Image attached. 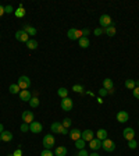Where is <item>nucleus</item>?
Masks as SVG:
<instances>
[{
    "instance_id": "obj_1",
    "label": "nucleus",
    "mask_w": 139,
    "mask_h": 156,
    "mask_svg": "<svg viewBox=\"0 0 139 156\" xmlns=\"http://www.w3.org/2000/svg\"><path fill=\"white\" fill-rule=\"evenodd\" d=\"M50 130H52V132H54V134H63V135H67L68 134V128H64L61 123H53V124L50 125Z\"/></svg>"
},
{
    "instance_id": "obj_2",
    "label": "nucleus",
    "mask_w": 139,
    "mask_h": 156,
    "mask_svg": "<svg viewBox=\"0 0 139 156\" xmlns=\"http://www.w3.org/2000/svg\"><path fill=\"white\" fill-rule=\"evenodd\" d=\"M67 36L71 40H80L81 38H82V31L75 29V28H70L68 29V32H67Z\"/></svg>"
},
{
    "instance_id": "obj_3",
    "label": "nucleus",
    "mask_w": 139,
    "mask_h": 156,
    "mask_svg": "<svg viewBox=\"0 0 139 156\" xmlns=\"http://www.w3.org/2000/svg\"><path fill=\"white\" fill-rule=\"evenodd\" d=\"M17 84H18V87L21 88V91H22V89H28L31 87V80H29L27 75H21L20 78H18V81H17Z\"/></svg>"
},
{
    "instance_id": "obj_4",
    "label": "nucleus",
    "mask_w": 139,
    "mask_h": 156,
    "mask_svg": "<svg viewBox=\"0 0 139 156\" xmlns=\"http://www.w3.org/2000/svg\"><path fill=\"white\" fill-rule=\"evenodd\" d=\"M99 24H100V28L106 29L107 27L113 25V21H111V17L107 16V14H103V16L99 18Z\"/></svg>"
},
{
    "instance_id": "obj_5",
    "label": "nucleus",
    "mask_w": 139,
    "mask_h": 156,
    "mask_svg": "<svg viewBox=\"0 0 139 156\" xmlns=\"http://www.w3.org/2000/svg\"><path fill=\"white\" fill-rule=\"evenodd\" d=\"M43 146L45 149H52L54 146V137L52 134H48V135L43 137Z\"/></svg>"
},
{
    "instance_id": "obj_6",
    "label": "nucleus",
    "mask_w": 139,
    "mask_h": 156,
    "mask_svg": "<svg viewBox=\"0 0 139 156\" xmlns=\"http://www.w3.org/2000/svg\"><path fill=\"white\" fill-rule=\"evenodd\" d=\"M72 107H74V102H72L71 98H64L63 100H61V109L63 110H65V112H70V110H72Z\"/></svg>"
},
{
    "instance_id": "obj_7",
    "label": "nucleus",
    "mask_w": 139,
    "mask_h": 156,
    "mask_svg": "<svg viewBox=\"0 0 139 156\" xmlns=\"http://www.w3.org/2000/svg\"><path fill=\"white\" fill-rule=\"evenodd\" d=\"M102 148H103L106 152H113V151L115 149L114 141H111V140H104V141H102Z\"/></svg>"
},
{
    "instance_id": "obj_8",
    "label": "nucleus",
    "mask_w": 139,
    "mask_h": 156,
    "mask_svg": "<svg viewBox=\"0 0 139 156\" xmlns=\"http://www.w3.org/2000/svg\"><path fill=\"white\" fill-rule=\"evenodd\" d=\"M16 39L20 40V42H24V43H27L28 40H29V35H28L24 29H20V31L16 32Z\"/></svg>"
},
{
    "instance_id": "obj_9",
    "label": "nucleus",
    "mask_w": 139,
    "mask_h": 156,
    "mask_svg": "<svg viewBox=\"0 0 139 156\" xmlns=\"http://www.w3.org/2000/svg\"><path fill=\"white\" fill-rule=\"evenodd\" d=\"M124 138L127 141H131V140H135V131H134V128L131 127H127V128H124Z\"/></svg>"
},
{
    "instance_id": "obj_10",
    "label": "nucleus",
    "mask_w": 139,
    "mask_h": 156,
    "mask_svg": "<svg viewBox=\"0 0 139 156\" xmlns=\"http://www.w3.org/2000/svg\"><path fill=\"white\" fill-rule=\"evenodd\" d=\"M42 124H40L39 121H32L31 124H29V131L33 132V134H39L42 131Z\"/></svg>"
},
{
    "instance_id": "obj_11",
    "label": "nucleus",
    "mask_w": 139,
    "mask_h": 156,
    "mask_svg": "<svg viewBox=\"0 0 139 156\" xmlns=\"http://www.w3.org/2000/svg\"><path fill=\"white\" fill-rule=\"evenodd\" d=\"M33 119H35V116H33V112L25 110V112L22 113V121H24V123H27V124H31L32 121H33Z\"/></svg>"
},
{
    "instance_id": "obj_12",
    "label": "nucleus",
    "mask_w": 139,
    "mask_h": 156,
    "mask_svg": "<svg viewBox=\"0 0 139 156\" xmlns=\"http://www.w3.org/2000/svg\"><path fill=\"white\" fill-rule=\"evenodd\" d=\"M93 135H95V132L92 131V130H85V131H82V134H81V138H82L85 142H89V141L93 140Z\"/></svg>"
},
{
    "instance_id": "obj_13",
    "label": "nucleus",
    "mask_w": 139,
    "mask_h": 156,
    "mask_svg": "<svg viewBox=\"0 0 139 156\" xmlns=\"http://www.w3.org/2000/svg\"><path fill=\"white\" fill-rule=\"evenodd\" d=\"M89 148L92 151H97V149L102 148V141L97 140V138H93L92 141H89Z\"/></svg>"
},
{
    "instance_id": "obj_14",
    "label": "nucleus",
    "mask_w": 139,
    "mask_h": 156,
    "mask_svg": "<svg viewBox=\"0 0 139 156\" xmlns=\"http://www.w3.org/2000/svg\"><path fill=\"white\" fill-rule=\"evenodd\" d=\"M128 119H129V114H128L127 112H118L117 113V121L118 123H127Z\"/></svg>"
},
{
    "instance_id": "obj_15",
    "label": "nucleus",
    "mask_w": 139,
    "mask_h": 156,
    "mask_svg": "<svg viewBox=\"0 0 139 156\" xmlns=\"http://www.w3.org/2000/svg\"><path fill=\"white\" fill-rule=\"evenodd\" d=\"M31 98H32L31 92H29L28 89H22V91L20 92V99L24 100V102H29V100H31Z\"/></svg>"
},
{
    "instance_id": "obj_16",
    "label": "nucleus",
    "mask_w": 139,
    "mask_h": 156,
    "mask_svg": "<svg viewBox=\"0 0 139 156\" xmlns=\"http://www.w3.org/2000/svg\"><path fill=\"white\" fill-rule=\"evenodd\" d=\"M0 137H1V141H4V142H10L13 140V134L10 131H6V130L0 134Z\"/></svg>"
},
{
    "instance_id": "obj_17",
    "label": "nucleus",
    "mask_w": 139,
    "mask_h": 156,
    "mask_svg": "<svg viewBox=\"0 0 139 156\" xmlns=\"http://www.w3.org/2000/svg\"><path fill=\"white\" fill-rule=\"evenodd\" d=\"M96 138L100 141H104V140H107V131L106 130H103V128H100L99 131L96 132Z\"/></svg>"
},
{
    "instance_id": "obj_18",
    "label": "nucleus",
    "mask_w": 139,
    "mask_h": 156,
    "mask_svg": "<svg viewBox=\"0 0 139 156\" xmlns=\"http://www.w3.org/2000/svg\"><path fill=\"white\" fill-rule=\"evenodd\" d=\"M81 134H82V132H81L80 130L74 128V130H71V131H70V138H71V140H74V141H77V140H80V138H81Z\"/></svg>"
},
{
    "instance_id": "obj_19",
    "label": "nucleus",
    "mask_w": 139,
    "mask_h": 156,
    "mask_svg": "<svg viewBox=\"0 0 139 156\" xmlns=\"http://www.w3.org/2000/svg\"><path fill=\"white\" fill-rule=\"evenodd\" d=\"M103 88L104 89H113L114 88V82L111 81V78H104L103 80Z\"/></svg>"
},
{
    "instance_id": "obj_20",
    "label": "nucleus",
    "mask_w": 139,
    "mask_h": 156,
    "mask_svg": "<svg viewBox=\"0 0 139 156\" xmlns=\"http://www.w3.org/2000/svg\"><path fill=\"white\" fill-rule=\"evenodd\" d=\"M67 155V148L65 146H57L54 151V156H65Z\"/></svg>"
},
{
    "instance_id": "obj_21",
    "label": "nucleus",
    "mask_w": 139,
    "mask_h": 156,
    "mask_svg": "<svg viewBox=\"0 0 139 156\" xmlns=\"http://www.w3.org/2000/svg\"><path fill=\"white\" fill-rule=\"evenodd\" d=\"M78 43H80V46L82 49H86L89 45H91V42H89V38H85V36H82L80 40H78Z\"/></svg>"
},
{
    "instance_id": "obj_22",
    "label": "nucleus",
    "mask_w": 139,
    "mask_h": 156,
    "mask_svg": "<svg viewBox=\"0 0 139 156\" xmlns=\"http://www.w3.org/2000/svg\"><path fill=\"white\" fill-rule=\"evenodd\" d=\"M8 91H10V93L16 95V93H20L21 92V88L18 87V84H11L10 87H8Z\"/></svg>"
},
{
    "instance_id": "obj_23",
    "label": "nucleus",
    "mask_w": 139,
    "mask_h": 156,
    "mask_svg": "<svg viewBox=\"0 0 139 156\" xmlns=\"http://www.w3.org/2000/svg\"><path fill=\"white\" fill-rule=\"evenodd\" d=\"M104 34H106L107 36H114L115 35V27H114V24L110 25V27H107V28L104 29Z\"/></svg>"
},
{
    "instance_id": "obj_24",
    "label": "nucleus",
    "mask_w": 139,
    "mask_h": 156,
    "mask_svg": "<svg viewBox=\"0 0 139 156\" xmlns=\"http://www.w3.org/2000/svg\"><path fill=\"white\" fill-rule=\"evenodd\" d=\"M22 29L27 32L28 35H36V28H33V27H31V25H24V28Z\"/></svg>"
},
{
    "instance_id": "obj_25",
    "label": "nucleus",
    "mask_w": 139,
    "mask_h": 156,
    "mask_svg": "<svg viewBox=\"0 0 139 156\" xmlns=\"http://www.w3.org/2000/svg\"><path fill=\"white\" fill-rule=\"evenodd\" d=\"M57 95H59L61 99L67 98V96H68V89L67 88H59V89H57Z\"/></svg>"
},
{
    "instance_id": "obj_26",
    "label": "nucleus",
    "mask_w": 139,
    "mask_h": 156,
    "mask_svg": "<svg viewBox=\"0 0 139 156\" xmlns=\"http://www.w3.org/2000/svg\"><path fill=\"white\" fill-rule=\"evenodd\" d=\"M25 45H27V48L31 49V50H33V49L38 48V42H36V40H33V39H29Z\"/></svg>"
},
{
    "instance_id": "obj_27",
    "label": "nucleus",
    "mask_w": 139,
    "mask_h": 156,
    "mask_svg": "<svg viewBox=\"0 0 139 156\" xmlns=\"http://www.w3.org/2000/svg\"><path fill=\"white\" fill-rule=\"evenodd\" d=\"M28 103H29V106H31V107L35 109V107H38V106H39V99H38L36 96H33V98H31V100H29Z\"/></svg>"
},
{
    "instance_id": "obj_28",
    "label": "nucleus",
    "mask_w": 139,
    "mask_h": 156,
    "mask_svg": "<svg viewBox=\"0 0 139 156\" xmlns=\"http://www.w3.org/2000/svg\"><path fill=\"white\" fill-rule=\"evenodd\" d=\"M75 146L80 149V151H81V149H85V141H83L82 138L77 140V141H75Z\"/></svg>"
},
{
    "instance_id": "obj_29",
    "label": "nucleus",
    "mask_w": 139,
    "mask_h": 156,
    "mask_svg": "<svg viewBox=\"0 0 139 156\" xmlns=\"http://www.w3.org/2000/svg\"><path fill=\"white\" fill-rule=\"evenodd\" d=\"M125 88L135 89V81H134V80H127V81H125Z\"/></svg>"
},
{
    "instance_id": "obj_30",
    "label": "nucleus",
    "mask_w": 139,
    "mask_h": 156,
    "mask_svg": "<svg viewBox=\"0 0 139 156\" xmlns=\"http://www.w3.org/2000/svg\"><path fill=\"white\" fill-rule=\"evenodd\" d=\"M14 14H16L18 18H21V17H24L25 16V10H24V7H18V10H16L14 11Z\"/></svg>"
},
{
    "instance_id": "obj_31",
    "label": "nucleus",
    "mask_w": 139,
    "mask_h": 156,
    "mask_svg": "<svg viewBox=\"0 0 139 156\" xmlns=\"http://www.w3.org/2000/svg\"><path fill=\"white\" fill-rule=\"evenodd\" d=\"M72 91H74V92H77V93H82L83 92V87L82 85H74V87H72Z\"/></svg>"
},
{
    "instance_id": "obj_32",
    "label": "nucleus",
    "mask_w": 139,
    "mask_h": 156,
    "mask_svg": "<svg viewBox=\"0 0 139 156\" xmlns=\"http://www.w3.org/2000/svg\"><path fill=\"white\" fill-rule=\"evenodd\" d=\"M61 124H63V127H64V128H68L70 125H71V119H68V117H67V119H64Z\"/></svg>"
},
{
    "instance_id": "obj_33",
    "label": "nucleus",
    "mask_w": 139,
    "mask_h": 156,
    "mask_svg": "<svg viewBox=\"0 0 139 156\" xmlns=\"http://www.w3.org/2000/svg\"><path fill=\"white\" fill-rule=\"evenodd\" d=\"M128 146L131 149H135L136 146H138V142H136L135 140H131V141H128Z\"/></svg>"
},
{
    "instance_id": "obj_34",
    "label": "nucleus",
    "mask_w": 139,
    "mask_h": 156,
    "mask_svg": "<svg viewBox=\"0 0 139 156\" xmlns=\"http://www.w3.org/2000/svg\"><path fill=\"white\" fill-rule=\"evenodd\" d=\"M40 156H54V155L52 153V151H50V149H45V151H42Z\"/></svg>"
},
{
    "instance_id": "obj_35",
    "label": "nucleus",
    "mask_w": 139,
    "mask_h": 156,
    "mask_svg": "<svg viewBox=\"0 0 139 156\" xmlns=\"http://www.w3.org/2000/svg\"><path fill=\"white\" fill-rule=\"evenodd\" d=\"M21 131H22V132L29 131V124H27V123H22V125H21Z\"/></svg>"
},
{
    "instance_id": "obj_36",
    "label": "nucleus",
    "mask_w": 139,
    "mask_h": 156,
    "mask_svg": "<svg viewBox=\"0 0 139 156\" xmlns=\"http://www.w3.org/2000/svg\"><path fill=\"white\" fill-rule=\"evenodd\" d=\"M103 31H104L103 28H96L95 31H93V34H95L96 36H100V35H102V34H103Z\"/></svg>"
},
{
    "instance_id": "obj_37",
    "label": "nucleus",
    "mask_w": 139,
    "mask_h": 156,
    "mask_svg": "<svg viewBox=\"0 0 139 156\" xmlns=\"http://www.w3.org/2000/svg\"><path fill=\"white\" fill-rule=\"evenodd\" d=\"M132 93L136 99H139V87H135V89H132Z\"/></svg>"
},
{
    "instance_id": "obj_38",
    "label": "nucleus",
    "mask_w": 139,
    "mask_h": 156,
    "mask_svg": "<svg viewBox=\"0 0 139 156\" xmlns=\"http://www.w3.org/2000/svg\"><path fill=\"white\" fill-rule=\"evenodd\" d=\"M99 95H100V96H106V95H109V92H107V89H104V88L99 89Z\"/></svg>"
},
{
    "instance_id": "obj_39",
    "label": "nucleus",
    "mask_w": 139,
    "mask_h": 156,
    "mask_svg": "<svg viewBox=\"0 0 139 156\" xmlns=\"http://www.w3.org/2000/svg\"><path fill=\"white\" fill-rule=\"evenodd\" d=\"M77 156H89V153L86 152V151H85V149H81L80 152H78V155Z\"/></svg>"
},
{
    "instance_id": "obj_40",
    "label": "nucleus",
    "mask_w": 139,
    "mask_h": 156,
    "mask_svg": "<svg viewBox=\"0 0 139 156\" xmlns=\"http://www.w3.org/2000/svg\"><path fill=\"white\" fill-rule=\"evenodd\" d=\"M4 11L7 13V14L13 13V6H6V7H4Z\"/></svg>"
},
{
    "instance_id": "obj_41",
    "label": "nucleus",
    "mask_w": 139,
    "mask_h": 156,
    "mask_svg": "<svg viewBox=\"0 0 139 156\" xmlns=\"http://www.w3.org/2000/svg\"><path fill=\"white\" fill-rule=\"evenodd\" d=\"M91 34V31L88 28H85V29H82V36H85V38H88V35Z\"/></svg>"
},
{
    "instance_id": "obj_42",
    "label": "nucleus",
    "mask_w": 139,
    "mask_h": 156,
    "mask_svg": "<svg viewBox=\"0 0 139 156\" xmlns=\"http://www.w3.org/2000/svg\"><path fill=\"white\" fill-rule=\"evenodd\" d=\"M13 155H14V156H22V151H21V149H17Z\"/></svg>"
},
{
    "instance_id": "obj_43",
    "label": "nucleus",
    "mask_w": 139,
    "mask_h": 156,
    "mask_svg": "<svg viewBox=\"0 0 139 156\" xmlns=\"http://www.w3.org/2000/svg\"><path fill=\"white\" fill-rule=\"evenodd\" d=\"M4 13H6V11H4V7H3V6H1V4H0V17L3 16Z\"/></svg>"
},
{
    "instance_id": "obj_44",
    "label": "nucleus",
    "mask_w": 139,
    "mask_h": 156,
    "mask_svg": "<svg viewBox=\"0 0 139 156\" xmlns=\"http://www.w3.org/2000/svg\"><path fill=\"white\" fill-rule=\"evenodd\" d=\"M107 92H109V95H113V93L115 92V89H114V88H113V89H109Z\"/></svg>"
},
{
    "instance_id": "obj_45",
    "label": "nucleus",
    "mask_w": 139,
    "mask_h": 156,
    "mask_svg": "<svg viewBox=\"0 0 139 156\" xmlns=\"http://www.w3.org/2000/svg\"><path fill=\"white\" fill-rule=\"evenodd\" d=\"M4 131V128H3V124H1V123H0V134H1V132Z\"/></svg>"
},
{
    "instance_id": "obj_46",
    "label": "nucleus",
    "mask_w": 139,
    "mask_h": 156,
    "mask_svg": "<svg viewBox=\"0 0 139 156\" xmlns=\"http://www.w3.org/2000/svg\"><path fill=\"white\" fill-rule=\"evenodd\" d=\"M89 156H100V155H99V153H96V152H92Z\"/></svg>"
},
{
    "instance_id": "obj_47",
    "label": "nucleus",
    "mask_w": 139,
    "mask_h": 156,
    "mask_svg": "<svg viewBox=\"0 0 139 156\" xmlns=\"http://www.w3.org/2000/svg\"><path fill=\"white\" fill-rule=\"evenodd\" d=\"M135 87H139V80L135 81Z\"/></svg>"
},
{
    "instance_id": "obj_48",
    "label": "nucleus",
    "mask_w": 139,
    "mask_h": 156,
    "mask_svg": "<svg viewBox=\"0 0 139 156\" xmlns=\"http://www.w3.org/2000/svg\"><path fill=\"white\" fill-rule=\"evenodd\" d=\"M8 156H14V155H8Z\"/></svg>"
},
{
    "instance_id": "obj_49",
    "label": "nucleus",
    "mask_w": 139,
    "mask_h": 156,
    "mask_svg": "<svg viewBox=\"0 0 139 156\" xmlns=\"http://www.w3.org/2000/svg\"><path fill=\"white\" fill-rule=\"evenodd\" d=\"M0 141H1V137H0Z\"/></svg>"
},
{
    "instance_id": "obj_50",
    "label": "nucleus",
    "mask_w": 139,
    "mask_h": 156,
    "mask_svg": "<svg viewBox=\"0 0 139 156\" xmlns=\"http://www.w3.org/2000/svg\"><path fill=\"white\" fill-rule=\"evenodd\" d=\"M138 124H139V123H138Z\"/></svg>"
}]
</instances>
